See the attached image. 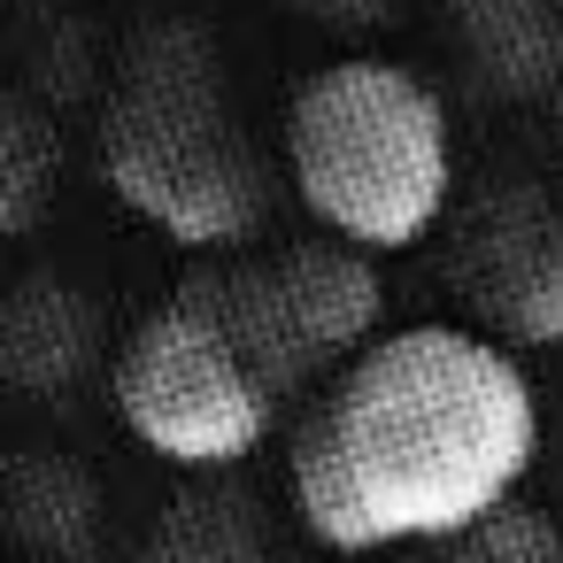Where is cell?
I'll return each instance as SVG.
<instances>
[{
	"mask_svg": "<svg viewBox=\"0 0 563 563\" xmlns=\"http://www.w3.org/2000/svg\"><path fill=\"white\" fill-rule=\"evenodd\" d=\"M540 455V394L478 324H401L347 355L286 455L317 548H432L501 509Z\"/></svg>",
	"mask_w": 563,
	"mask_h": 563,
	"instance_id": "obj_1",
	"label": "cell"
},
{
	"mask_svg": "<svg viewBox=\"0 0 563 563\" xmlns=\"http://www.w3.org/2000/svg\"><path fill=\"white\" fill-rule=\"evenodd\" d=\"M101 170L163 240L232 255L271 209V163L201 32H147L101 117Z\"/></svg>",
	"mask_w": 563,
	"mask_h": 563,
	"instance_id": "obj_2",
	"label": "cell"
},
{
	"mask_svg": "<svg viewBox=\"0 0 563 563\" xmlns=\"http://www.w3.org/2000/svg\"><path fill=\"white\" fill-rule=\"evenodd\" d=\"M286 178L332 240L363 255H401L455 201L448 109L409 63H324L286 109Z\"/></svg>",
	"mask_w": 563,
	"mask_h": 563,
	"instance_id": "obj_3",
	"label": "cell"
},
{
	"mask_svg": "<svg viewBox=\"0 0 563 563\" xmlns=\"http://www.w3.org/2000/svg\"><path fill=\"white\" fill-rule=\"evenodd\" d=\"M109 394L132 440L178 471H240L278 424V394L194 286L140 317Z\"/></svg>",
	"mask_w": 563,
	"mask_h": 563,
	"instance_id": "obj_4",
	"label": "cell"
},
{
	"mask_svg": "<svg viewBox=\"0 0 563 563\" xmlns=\"http://www.w3.org/2000/svg\"><path fill=\"white\" fill-rule=\"evenodd\" d=\"M194 294L224 317V332L240 340V355L263 371L278 401L301 386H324L347 355L378 340V317H386L378 263L332 232L278 247V255L217 263L194 278Z\"/></svg>",
	"mask_w": 563,
	"mask_h": 563,
	"instance_id": "obj_5",
	"label": "cell"
},
{
	"mask_svg": "<svg viewBox=\"0 0 563 563\" xmlns=\"http://www.w3.org/2000/svg\"><path fill=\"white\" fill-rule=\"evenodd\" d=\"M455 286L501 347H555L563 340V217L540 194H501L478 209L455 255Z\"/></svg>",
	"mask_w": 563,
	"mask_h": 563,
	"instance_id": "obj_6",
	"label": "cell"
},
{
	"mask_svg": "<svg viewBox=\"0 0 563 563\" xmlns=\"http://www.w3.org/2000/svg\"><path fill=\"white\" fill-rule=\"evenodd\" d=\"M147 555L155 563H294V548L271 532V517L240 486L178 494L170 517L155 525V548Z\"/></svg>",
	"mask_w": 563,
	"mask_h": 563,
	"instance_id": "obj_7",
	"label": "cell"
},
{
	"mask_svg": "<svg viewBox=\"0 0 563 563\" xmlns=\"http://www.w3.org/2000/svg\"><path fill=\"white\" fill-rule=\"evenodd\" d=\"M47 186H55V140L16 86H0V247L40 224Z\"/></svg>",
	"mask_w": 563,
	"mask_h": 563,
	"instance_id": "obj_8",
	"label": "cell"
},
{
	"mask_svg": "<svg viewBox=\"0 0 563 563\" xmlns=\"http://www.w3.org/2000/svg\"><path fill=\"white\" fill-rule=\"evenodd\" d=\"M432 563H563V540H555V525H548L532 501L509 494V501L486 509L478 525L432 540Z\"/></svg>",
	"mask_w": 563,
	"mask_h": 563,
	"instance_id": "obj_9",
	"label": "cell"
},
{
	"mask_svg": "<svg viewBox=\"0 0 563 563\" xmlns=\"http://www.w3.org/2000/svg\"><path fill=\"white\" fill-rule=\"evenodd\" d=\"M555 132H563V93H555Z\"/></svg>",
	"mask_w": 563,
	"mask_h": 563,
	"instance_id": "obj_10",
	"label": "cell"
}]
</instances>
